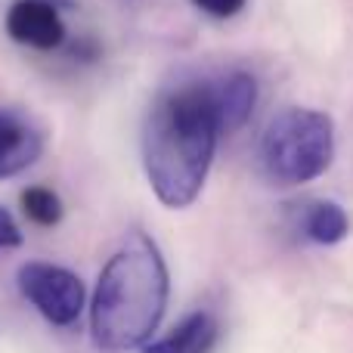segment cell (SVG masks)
Masks as SVG:
<instances>
[{
    "label": "cell",
    "mask_w": 353,
    "mask_h": 353,
    "mask_svg": "<svg viewBox=\"0 0 353 353\" xmlns=\"http://www.w3.org/2000/svg\"><path fill=\"white\" fill-rule=\"evenodd\" d=\"M304 232L316 245H338L347 239L350 217L338 201H313L304 214Z\"/></svg>",
    "instance_id": "8"
},
{
    "label": "cell",
    "mask_w": 353,
    "mask_h": 353,
    "mask_svg": "<svg viewBox=\"0 0 353 353\" xmlns=\"http://www.w3.org/2000/svg\"><path fill=\"white\" fill-rule=\"evenodd\" d=\"M335 161V124L325 112L292 105L261 137V168L276 186H304Z\"/></svg>",
    "instance_id": "3"
},
{
    "label": "cell",
    "mask_w": 353,
    "mask_h": 353,
    "mask_svg": "<svg viewBox=\"0 0 353 353\" xmlns=\"http://www.w3.org/2000/svg\"><path fill=\"white\" fill-rule=\"evenodd\" d=\"M171 276L159 245L134 232L103 267L90 304V335L103 353L143 350L168 310Z\"/></svg>",
    "instance_id": "2"
},
{
    "label": "cell",
    "mask_w": 353,
    "mask_h": 353,
    "mask_svg": "<svg viewBox=\"0 0 353 353\" xmlns=\"http://www.w3.org/2000/svg\"><path fill=\"white\" fill-rule=\"evenodd\" d=\"M211 99L220 121V134H236L245 128L257 103V81L248 72H230L211 81Z\"/></svg>",
    "instance_id": "6"
},
{
    "label": "cell",
    "mask_w": 353,
    "mask_h": 353,
    "mask_svg": "<svg viewBox=\"0 0 353 353\" xmlns=\"http://www.w3.org/2000/svg\"><path fill=\"white\" fill-rule=\"evenodd\" d=\"M176 353H208L217 341V323L208 313H192L168 335Z\"/></svg>",
    "instance_id": "9"
},
{
    "label": "cell",
    "mask_w": 353,
    "mask_h": 353,
    "mask_svg": "<svg viewBox=\"0 0 353 353\" xmlns=\"http://www.w3.org/2000/svg\"><path fill=\"white\" fill-rule=\"evenodd\" d=\"M22 298L53 325H72L84 310V282L65 267L47 261H28L19 267Z\"/></svg>",
    "instance_id": "4"
},
{
    "label": "cell",
    "mask_w": 353,
    "mask_h": 353,
    "mask_svg": "<svg viewBox=\"0 0 353 353\" xmlns=\"http://www.w3.org/2000/svg\"><path fill=\"white\" fill-rule=\"evenodd\" d=\"M3 28L19 47L41 50V53L62 47L65 41V22L50 0H12Z\"/></svg>",
    "instance_id": "5"
},
{
    "label": "cell",
    "mask_w": 353,
    "mask_h": 353,
    "mask_svg": "<svg viewBox=\"0 0 353 353\" xmlns=\"http://www.w3.org/2000/svg\"><path fill=\"white\" fill-rule=\"evenodd\" d=\"M192 3L211 19H232L245 10L248 0H192Z\"/></svg>",
    "instance_id": "11"
},
{
    "label": "cell",
    "mask_w": 353,
    "mask_h": 353,
    "mask_svg": "<svg viewBox=\"0 0 353 353\" xmlns=\"http://www.w3.org/2000/svg\"><path fill=\"white\" fill-rule=\"evenodd\" d=\"M19 245H22V230H19V223L12 220V214L0 205V251L19 248Z\"/></svg>",
    "instance_id": "12"
},
{
    "label": "cell",
    "mask_w": 353,
    "mask_h": 353,
    "mask_svg": "<svg viewBox=\"0 0 353 353\" xmlns=\"http://www.w3.org/2000/svg\"><path fill=\"white\" fill-rule=\"evenodd\" d=\"M22 211L31 223L37 226H56L62 220V201L53 189L47 186H28L22 192Z\"/></svg>",
    "instance_id": "10"
},
{
    "label": "cell",
    "mask_w": 353,
    "mask_h": 353,
    "mask_svg": "<svg viewBox=\"0 0 353 353\" xmlns=\"http://www.w3.org/2000/svg\"><path fill=\"white\" fill-rule=\"evenodd\" d=\"M43 152V137L22 118L0 115V180L28 171Z\"/></svg>",
    "instance_id": "7"
},
{
    "label": "cell",
    "mask_w": 353,
    "mask_h": 353,
    "mask_svg": "<svg viewBox=\"0 0 353 353\" xmlns=\"http://www.w3.org/2000/svg\"><path fill=\"white\" fill-rule=\"evenodd\" d=\"M217 137L211 81H189L152 103L143 124V168L165 208H189L201 195Z\"/></svg>",
    "instance_id": "1"
},
{
    "label": "cell",
    "mask_w": 353,
    "mask_h": 353,
    "mask_svg": "<svg viewBox=\"0 0 353 353\" xmlns=\"http://www.w3.org/2000/svg\"><path fill=\"white\" fill-rule=\"evenodd\" d=\"M143 353H176V347L168 338H161V341H149L146 347H143Z\"/></svg>",
    "instance_id": "13"
}]
</instances>
